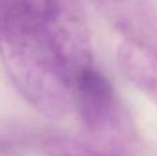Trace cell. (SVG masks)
<instances>
[{
  "label": "cell",
  "mask_w": 157,
  "mask_h": 156,
  "mask_svg": "<svg viewBox=\"0 0 157 156\" xmlns=\"http://www.w3.org/2000/svg\"><path fill=\"white\" fill-rule=\"evenodd\" d=\"M90 2L95 3V4L101 6V7H112V6H116L119 3L124 2V0H90Z\"/></svg>",
  "instance_id": "obj_6"
},
{
  "label": "cell",
  "mask_w": 157,
  "mask_h": 156,
  "mask_svg": "<svg viewBox=\"0 0 157 156\" xmlns=\"http://www.w3.org/2000/svg\"><path fill=\"white\" fill-rule=\"evenodd\" d=\"M46 156H135L95 142L87 135L50 131L40 137L39 142Z\"/></svg>",
  "instance_id": "obj_5"
},
{
  "label": "cell",
  "mask_w": 157,
  "mask_h": 156,
  "mask_svg": "<svg viewBox=\"0 0 157 156\" xmlns=\"http://www.w3.org/2000/svg\"><path fill=\"white\" fill-rule=\"evenodd\" d=\"M117 64L127 80L157 105V49L136 37H125L116 51Z\"/></svg>",
  "instance_id": "obj_4"
},
{
  "label": "cell",
  "mask_w": 157,
  "mask_h": 156,
  "mask_svg": "<svg viewBox=\"0 0 157 156\" xmlns=\"http://www.w3.org/2000/svg\"><path fill=\"white\" fill-rule=\"evenodd\" d=\"M0 62L40 115L59 120L73 109L71 77L22 0H0Z\"/></svg>",
  "instance_id": "obj_1"
},
{
  "label": "cell",
  "mask_w": 157,
  "mask_h": 156,
  "mask_svg": "<svg viewBox=\"0 0 157 156\" xmlns=\"http://www.w3.org/2000/svg\"><path fill=\"white\" fill-rule=\"evenodd\" d=\"M54 47L71 82L95 65L91 33L78 0H22Z\"/></svg>",
  "instance_id": "obj_3"
},
{
  "label": "cell",
  "mask_w": 157,
  "mask_h": 156,
  "mask_svg": "<svg viewBox=\"0 0 157 156\" xmlns=\"http://www.w3.org/2000/svg\"><path fill=\"white\" fill-rule=\"evenodd\" d=\"M72 97L84 135L108 148L135 155L131 123L103 72L94 65L78 73L72 82Z\"/></svg>",
  "instance_id": "obj_2"
}]
</instances>
